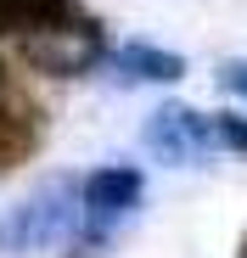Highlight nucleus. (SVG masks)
<instances>
[{
	"label": "nucleus",
	"instance_id": "obj_1",
	"mask_svg": "<svg viewBox=\"0 0 247 258\" xmlns=\"http://www.w3.org/2000/svg\"><path fill=\"white\" fill-rule=\"evenodd\" d=\"M141 197H146V180L141 168H96V174L79 185V241L85 247H101L112 230H124L141 213Z\"/></svg>",
	"mask_w": 247,
	"mask_h": 258
},
{
	"label": "nucleus",
	"instance_id": "obj_2",
	"mask_svg": "<svg viewBox=\"0 0 247 258\" xmlns=\"http://www.w3.org/2000/svg\"><path fill=\"white\" fill-rule=\"evenodd\" d=\"M73 225H79V191L68 180H51L45 191H34L0 219V252H39V247L62 241Z\"/></svg>",
	"mask_w": 247,
	"mask_h": 258
},
{
	"label": "nucleus",
	"instance_id": "obj_3",
	"mask_svg": "<svg viewBox=\"0 0 247 258\" xmlns=\"http://www.w3.org/2000/svg\"><path fill=\"white\" fill-rule=\"evenodd\" d=\"M141 141H146L152 157L174 163V168H191V163H202L219 146V129H214V118H202L197 107H163V112H152V123H146Z\"/></svg>",
	"mask_w": 247,
	"mask_h": 258
},
{
	"label": "nucleus",
	"instance_id": "obj_4",
	"mask_svg": "<svg viewBox=\"0 0 247 258\" xmlns=\"http://www.w3.org/2000/svg\"><path fill=\"white\" fill-rule=\"evenodd\" d=\"M101 68H107L118 84H174V79L186 73V56L157 51V45H118V51H107Z\"/></svg>",
	"mask_w": 247,
	"mask_h": 258
},
{
	"label": "nucleus",
	"instance_id": "obj_5",
	"mask_svg": "<svg viewBox=\"0 0 247 258\" xmlns=\"http://www.w3.org/2000/svg\"><path fill=\"white\" fill-rule=\"evenodd\" d=\"M73 0H0V34H73Z\"/></svg>",
	"mask_w": 247,
	"mask_h": 258
},
{
	"label": "nucleus",
	"instance_id": "obj_6",
	"mask_svg": "<svg viewBox=\"0 0 247 258\" xmlns=\"http://www.w3.org/2000/svg\"><path fill=\"white\" fill-rule=\"evenodd\" d=\"M214 129H219V146L247 152V123H241V118H214Z\"/></svg>",
	"mask_w": 247,
	"mask_h": 258
},
{
	"label": "nucleus",
	"instance_id": "obj_7",
	"mask_svg": "<svg viewBox=\"0 0 247 258\" xmlns=\"http://www.w3.org/2000/svg\"><path fill=\"white\" fill-rule=\"evenodd\" d=\"M225 84H230V90L247 101V62H230V68H225Z\"/></svg>",
	"mask_w": 247,
	"mask_h": 258
}]
</instances>
